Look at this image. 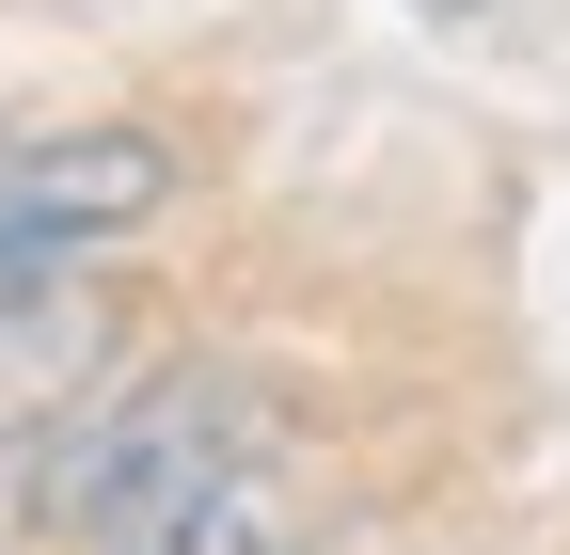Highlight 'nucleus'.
<instances>
[{
	"label": "nucleus",
	"instance_id": "nucleus-1",
	"mask_svg": "<svg viewBox=\"0 0 570 555\" xmlns=\"http://www.w3.org/2000/svg\"><path fill=\"white\" fill-rule=\"evenodd\" d=\"M428 17H491V0H428Z\"/></svg>",
	"mask_w": 570,
	"mask_h": 555
}]
</instances>
